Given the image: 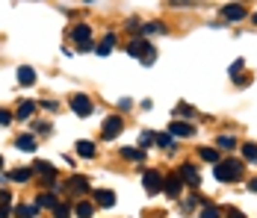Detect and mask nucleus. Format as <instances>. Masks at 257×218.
I'll return each mask as SVG.
<instances>
[{"instance_id":"nucleus-31","label":"nucleus","mask_w":257,"mask_h":218,"mask_svg":"<svg viewBox=\"0 0 257 218\" xmlns=\"http://www.w3.org/2000/svg\"><path fill=\"white\" fill-rule=\"evenodd\" d=\"M240 71H242V59H237V62L231 65V77H237V74H240Z\"/></svg>"},{"instance_id":"nucleus-7","label":"nucleus","mask_w":257,"mask_h":218,"mask_svg":"<svg viewBox=\"0 0 257 218\" xmlns=\"http://www.w3.org/2000/svg\"><path fill=\"white\" fill-rule=\"evenodd\" d=\"M195 130H192V124H187V121H171L169 124V136H177V139H183V136H192Z\"/></svg>"},{"instance_id":"nucleus-35","label":"nucleus","mask_w":257,"mask_h":218,"mask_svg":"<svg viewBox=\"0 0 257 218\" xmlns=\"http://www.w3.org/2000/svg\"><path fill=\"white\" fill-rule=\"evenodd\" d=\"M154 139H157V136H151V133H142V144H151Z\"/></svg>"},{"instance_id":"nucleus-33","label":"nucleus","mask_w":257,"mask_h":218,"mask_svg":"<svg viewBox=\"0 0 257 218\" xmlns=\"http://www.w3.org/2000/svg\"><path fill=\"white\" fill-rule=\"evenodd\" d=\"M9 121H12V115L6 112V109H0V124H9Z\"/></svg>"},{"instance_id":"nucleus-3","label":"nucleus","mask_w":257,"mask_h":218,"mask_svg":"<svg viewBox=\"0 0 257 218\" xmlns=\"http://www.w3.org/2000/svg\"><path fill=\"white\" fill-rule=\"evenodd\" d=\"M142 183H145V192H148V195H157V192L166 186V180H163L157 171H148V174L142 177Z\"/></svg>"},{"instance_id":"nucleus-32","label":"nucleus","mask_w":257,"mask_h":218,"mask_svg":"<svg viewBox=\"0 0 257 218\" xmlns=\"http://www.w3.org/2000/svg\"><path fill=\"white\" fill-rule=\"evenodd\" d=\"M9 201H12L9 192H0V206H9Z\"/></svg>"},{"instance_id":"nucleus-15","label":"nucleus","mask_w":257,"mask_h":218,"mask_svg":"<svg viewBox=\"0 0 257 218\" xmlns=\"http://www.w3.org/2000/svg\"><path fill=\"white\" fill-rule=\"evenodd\" d=\"M68 189L74 192V195H83V192L89 189V180H86V177H74V180L68 183Z\"/></svg>"},{"instance_id":"nucleus-13","label":"nucleus","mask_w":257,"mask_h":218,"mask_svg":"<svg viewBox=\"0 0 257 218\" xmlns=\"http://www.w3.org/2000/svg\"><path fill=\"white\" fill-rule=\"evenodd\" d=\"M18 83H21V86H33V83H35V71L27 68V65L18 68Z\"/></svg>"},{"instance_id":"nucleus-29","label":"nucleus","mask_w":257,"mask_h":218,"mask_svg":"<svg viewBox=\"0 0 257 218\" xmlns=\"http://www.w3.org/2000/svg\"><path fill=\"white\" fill-rule=\"evenodd\" d=\"M201 218H219V209L216 206H204L201 209Z\"/></svg>"},{"instance_id":"nucleus-30","label":"nucleus","mask_w":257,"mask_h":218,"mask_svg":"<svg viewBox=\"0 0 257 218\" xmlns=\"http://www.w3.org/2000/svg\"><path fill=\"white\" fill-rule=\"evenodd\" d=\"M151 32H163V24H148L145 27V35H151Z\"/></svg>"},{"instance_id":"nucleus-6","label":"nucleus","mask_w":257,"mask_h":218,"mask_svg":"<svg viewBox=\"0 0 257 218\" xmlns=\"http://www.w3.org/2000/svg\"><path fill=\"white\" fill-rule=\"evenodd\" d=\"M121 127H124V124H121L119 115H109V118L103 121V139H116V136L121 133Z\"/></svg>"},{"instance_id":"nucleus-1","label":"nucleus","mask_w":257,"mask_h":218,"mask_svg":"<svg viewBox=\"0 0 257 218\" xmlns=\"http://www.w3.org/2000/svg\"><path fill=\"white\" fill-rule=\"evenodd\" d=\"M127 53H130V56H139V59H142V65H154V59H157V50H154L148 42H145V39H139V42H130Z\"/></svg>"},{"instance_id":"nucleus-11","label":"nucleus","mask_w":257,"mask_h":218,"mask_svg":"<svg viewBox=\"0 0 257 218\" xmlns=\"http://www.w3.org/2000/svg\"><path fill=\"white\" fill-rule=\"evenodd\" d=\"M35 206H39V209H56V206H59V201H56L51 192H48V195L42 192L39 198H35Z\"/></svg>"},{"instance_id":"nucleus-9","label":"nucleus","mask_w":257,"mask_h":218,"mask_svg":"<svg viewBox=\"0 0 257 218\" xmlns=\"http://www.w3.org/2000/svg\"><path fill=\"white\" fill-rule=\"evenodd\" d=\"M74 151H77L83 159H92V156H95V141H86V139H80V141L74 144Z\"/></svg>"},{"instance_id":"nucleus-27","label":"nucleus","mask_w":257,"mask_h":218,"mask_svg":"<svg viewBox=\"0 0 257 218\" xmlns=\"http://www.w3.org/2000/svg\"><path fill=\"white\" fill-rule=\"evenodd\" d=\"M154 141L160 144V148H169V144H171V136H169V133H160V136H157Z\"/></svg>"},{"instance_id":"nucleus-21","label":"nucleus","mask_w":257,"mask_h":218,"mask_svg":"<svg viewBox=\"0 0 257 218\" xmlns=\"http://www.w3.org/2000/svg\"><path fill=\"white\" fill-rule=\"evenodd\" d=\"M198 154H201V159H207V162H216V165H219V151H216V148H201Z\"/></svg>"},{"instance_id":"nucleus-8","label":"nucleus","mask_w":257,"mask_h":218,"mask_svg":"<svg viewBox=\"0 0 257 218\" xmlns=\"http://www.w3.org/2000/svg\"><path fill=\"white\" fill-rule=\"evenodd\" d=\"M222 15H225L228 21H240V18H245V6H240V3H228V6L222 9Z\"/></svg>"},{"instance_id":"nucleus-28","label":"nucleus","mask_w":257,"mask_h":218,"mask_svg":"<svg viewBox=\"0 0 257 218\" xmlns=\"http://www.w3.org/2000/svg\"><path fill=\"white\" fill-rule=\"evenodd\" d=\"M53 215H56V218H68V215H71V209H68L65 203H59V206L53 209Z\"/></svg>"},{"instance_id":"nucleus-34","label":"nucleus","mask_w":257,"mask_h":218,"mask_svg":"<svg viewBox=\"0 0 257 218\" xmlns=\"http://www.w3.org/2000/svg\"><path fill=\"white\" fill-rule=\"evenodd\" d=\"M177 115H192V106H177Z\"/></svg>"},{"instance_id":"nucleus-40","label":"nucleus","mask_w":257,"mask_h":218,"mask_svg":"<svg viewBox=\"0 0 257 218\" xmlns=\"http://www.w3.org/2000/svg\"><path fill=\"white\" fill-rule=\"evenodd\" d=\"M254 24H257V15H254Z\"/></svg>"},{"instance_id":"nucleus-26","label":"nucleus","mask_w":257,"mask_h":218,"mask_svg":"<svg viewBox=\"0 0 257 218\" xmlns=\"http://www.w3.org/2000/svg\"><path fill=\"white\" fill-rule=\"evenodd\" d=\"M80 218H92V203H77V209H74Z\"/></svg>"},{"instance_id":"nucleus-22","label":"nucleus","mask_w":257,"mask_h":218,"mask_svg":"<svg viewBox=\"0 0 257 218\" xmlns=\"http://www.w3.org/2000/svg\"><path fill=\"white\" fill-rule=\"evenodd\" d=\"M33 109H35V103H33V100H24V103L18 106V118H30Z\"/></svg>"},{"instance_id":"nucleus-19","label":"nucleus","mask_w":257,"mask_h":218,"mask_svg":"<svg viewBox=\"0 0 257 218\" xmlns=\"http://www.w3.org/2000/svg\"><path fill=\"white\" fill-rule=\"evenodd\" d=\"M163 189H166V192H169V195L174 198V195L180 192V177H169V180H166V186H163Z\"/></svg>"},{"instance_id":"nucleus-12","label":"nucleus","mask_w":257,"mask_h":218,"mask_svg":"<svg viewBox=\"0 0 257 218\" xmlns=\"http://www.w3.org/2000/svg\"><path fill=\"white\" fill-rule=\"evenodd\" d=\"M95 201H98L101 206H113V203H116V192H109V189H98V192H95Z\"/></svg>"},{"instance_id":"nucleus-38","label":"nucleus","mask_w":257,"mask_h":218,"mask_svg":"<svg viewBox=\"0 0 257 218\" xmlns=\"http://www.w3.org/2000/svg\"><path fill=\"white\" fill-rule=\"evenodd\" d=\"M248 189H251V192H257V177H254V180H251V183H248Z\"/></svg>"},{"instance_id":"nucleus-24","label":"nucleus","mask_w":257,"mask_h":218,"mask_svg":"<svg viewBox=\"0 0 257 218\" xmlns=\"http://www.w3.org/2000/svg\"><path fill=\"white\" fill-rule=\"evenodd\" d=\"M242 154L248 162H257V144H242Z\"/></svg>"},{"instance_id":"nucleus-36","label":"nucleus","mask_w":257,"mask_h":218,"mask_svg":"<svg viewBox=\"0 0 257 218\" xmlns=\"http://www.w3.org/2000/svg\"><path fill=\"white\" fill-rule=\"evenodd\" d=\"M228 218H242V212H237V209H231V212H228Z\"/></svg>"},{"instance_id":"nucleus-5","label":"nucleus","mask_w":257,"mask_h":218,"mask_svg":"<svg viewBox=\"0 0 257 218\" xmlns=\"http://www.w3.org/2000/svg\"><path fill=\"white\" fill-rule=\"evenodd\" d=\"M71 106H74V112H77L80 118L92 115V100H89L86 94H74V100H71Z\"/></svg>"},{"instance_id":"nucleus-37","label":"nucleus","mask_w":257,"mask_h":218,"mask_svg":"<svg viewBox=\"0 0 257 218\" xmlns=\"http://www.w3.org/2000/svg\"><path fill=\"white\" fill-rule=\"evenodd\" d=\"M9 215V206H0V218H6Z\"/></svg>"},{"instance_id":"nucleus-2","label":"nucleus","mask_w":257,"mask_h":218,"mask_svg":"<svg viewBox=\"0 0 257 218\" xmlns=\"http://www.w3.org/2000/svg\"><path fill=\"white\" fill-rule=\"evenodd\" d=\"M213 174L222 180V183H231V180H240V177H242V165L234 162V159H228V162H219Z\"/></svg>"},{"instance_id":"nucleus-16","label":"nucleus","mask_w":257,"mask_h":218,"mask_svg":"<svg viewBox=\"0 0 257 218\" xmlns=\"http://www.w3.org/2000/svg\"><path fill=\"white\" fill-rule=\"evenodd\" d=\"M33 177V168H15L9 174V180H15V183H27V180Z\"/></svg>"},{"instance_id":"nucleus-20","label":"nucleus","mask_w":257,"mask_h":218,"mask_svg":"<svg viewBox=\"0 0 257 218\" xmlns=\"http://www.w3.org/2000/svg\"><path fill=\"white\" fill-rule=\"evenodd\" d=\"M18 148L21 151H35V139L33 136H18Z\"/></svg>"},{"instance_id":"nucleus-4","label":"nucleus","mask_w":257,"mask_h":218,"mask_svg":"<svg viewBox=\"0 0 257 218\" xmlns=\"http://www.w3.org/2000/svg\"><path fill=\"white\" fill-rule=\"evenodd\" d=\"M92 30L86 27V24H80V27H74V42H77V47L80 50H92Z\"/></svg>"},{"instance_id":"nucleus-10","label":"nucleus","mask_w":257,"mask_h":218,"mask_svg":"<svg viewBox=\"0 0 257 218\" xmlns=\"http://www.w3.org/2000/svg\"><path fill=\"white\" fill-rule=\"evenodd\" d=\"M180 180H187L189 186H198V183H201V177H198V171H195L192 165H183V168H180Z\"/></svg>"},{"instance_id":"nucleus-14","label":"nucleus","mask_w":257,"mask_h":218,"mask_svg":"<svg viewBox=\"0 0 257 218\" xmlns=\"http://www.w3.org/2000/svg\"><path fill=\"white\" fill-rule=\"evenodd\" d=\"M33 171H39V174H48V177H45V180H48V183H53V177H56V171H53V165H51V162H42V159H39V162H35V165H33Z\"/></svg>"},{"instance_id":"nucleus-17","label":"nucleus","mask_w":257,"mask_h":218,"mask_svg":"<svg viewBox=\"0 0 257 218\" xmlns=\"http://www.w3.org/2000/svg\"><path fill=\"white\" fill-rule=\"evenodd\" d=\"M121 154H124V159H130V162H142V159H145V151H142V148H139V151H136V148H124Z\"/></svg>"},{"instance_id":"nucleus-39","label":"nucleus","mask_w":257,"mask_h":218,"mask_svg":"<svg viewBox=\"0 0 257 218\" xmlns=\"http://www.w3.org/2000/svg\"><path fill=\"white\" fill-rule=\"evenodd\" d=\"M0 168H3V159H0Z\"/></svg>"},{"instance_id":"nucleus-25","label":"nucleus","mask_w":257,"mask_h":218,"mask_svg":"<svg viewBox=\"0 0 257 218\" xmlns=\"http://www.w3.org/2000/svg\"><path fill=\"white\" fill-rule=\"evenodd\" d=\"M219 148L234 151V148H237V139H234V136H222V139H219Z\"/></svg>"},{"instance_id":"nucleus-23","label":"nucleus","mask_w":257,"mask_h":218,"mask_svg":"<svg viewBox=\"0 0 257 218\" xmlns=\"http://www.w3.org/2000/svg\"><path fill=\"white\" fill-rule=\"evenodd\" d=\"M35 209H39L35 203H33V206H15V215H18V218H33Z\"/></svg>"},{"instance_id":"nucleus-18","label":"nucleus","mask_w":257,"mask_h":218,"mask_svg":"<svg viewBox=\"0 0 257 218\" xmlns=\"http://www.w3.org/2000/svg\"><path fill=\"white\" fill-rule=\"evenodd\" d=\"M113 45H116V35H106V39H103V42H101V45H98L95 50H98L101 56H106L109 50H113Z\"/></svg>"}]
</instances>
